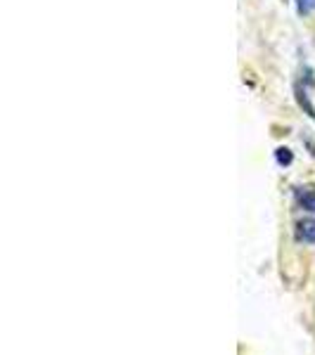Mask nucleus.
Instances as JSON below:
<instances>
[{"instance_id": "nucleus-1", "label": "nucleus", "mask_w": 315, "mask_h": 355, "mask_svg": "<svg viewBox=\"0 0 315 355\" xmlns=\"http://www.w3.org/2000/svg\"><path fill=\"white\" fill-rule=\"evenodd\" d=\"M294 202L301 211H308V214H315V187L303 185L294 190Z\"/></svg>"}, {"instance_id": "nucleus-2", "label": "nucleus", "mask_w": 315, "mask_h": 355, "mask_svg": "<svg viewBox=\"0 0 315 355\" xmlns=\"http://www.w3.org/2000/svg\"><path fill=\"white\" fill-rule=\"evenodd\" d=\"M296 239L303 244H315V218H303L296 223Z\"/></svg>"}, {"instance_id": "nucleus-3", "label": "nucleus", "mask_w": 315, "mask_h": 355, "mask_svg": "<svg viewBox=\"0 0 315 355\" xmlns=\"http://www.w3.org/2000/svg\"><path fill=\"white\" fill-rule=\"evenodd\" d=\"M275 162L280 166H289L294 162V154H291V150H287V147H278V150H275Z\"/></svg>"}, {"instance_id": "nucleus-4", "label": "nucleus", "mask_w": 315, "mask_h": 355, "mask_svg": "<svg viewBox=\"0 0 315 355\" xmlns=\"http://www.w3.org/2000/svg\"><path fill=\"white\" fill-rule=\"evenodd\" d=\"M294 8L301 17H308L315 12V0H294Z\"/></svg>"}, {"instance_id": "nucleus-5", "label": "nucleus", "mask_w": 315, "mask_h": 355, "mask_svg": "<svg viewBox=\"0 0 315 355\" xmlns=\"http://www.w3.org/2000/svg\"><path fill=\"white\" fill-rule=\"evenodd\" d=\"M296 100H299V105H301L308 114H311V116H315V110H313L311 100H308V93H306V90H301L299 85H296Z\"/></svg>"}]
</instances>
